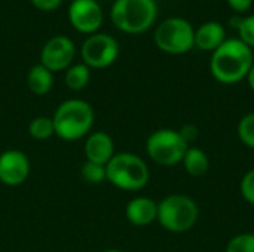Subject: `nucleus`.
Returning <instances> with one entry per match:
<instances>
[{"label":"nucleus","mask_w":254,"mask_h":252,"mask_svg":"<svg viewBox=\"0 0 254 252\" xmlns=\"http://www.w3.org/2000/svg\"><path fill=\"white\" fill-rule=\"evenodd\" d=\"M254 62L253 49L241 39H226L211 55L213 77L223 85H234L247 77Z\"/></svg>","instance_id":"f257e3e1"},{"label":"nucleus","mask_w":254,"mask_h":252,"mask_svg":"<svg viewBox=\"0 0 254 252\" xmlns=\"http://www.w3.org/2000/svg\"><path fill=\"white\" fill-rule=\"evenodd\" d=\"M52 120L58 138L64 141H77L91 134L95 113L83 100H67L57 107Z\"/></svg>","instance_id":"f03ea898"},{"label":"nucleus","mask_w":254,"mask_h":252,"mask_svg":"<svg viewBox=\"0 0 254 252\" xmlns=\"http://www.w3.org/2000/svg\"><path fill=\"white\" fill-rule=\"evenodd\" d=\"M150 171L147 163L134 153H116L106 165V181L125 190L137 192L147 186Z\"/></svg>","instance_id":"7ed1b4c3"},{"label":"nucleus","mask_w":254,"mask_h":252,"mask_svg":"<svg viewBox=\"0 0 254 252\" xmlns=\"http://www.w3.org/2000/svg\"><path fill=\"white\" fill-rule=\"evenodd\" d=\"M199 220L198 203L186 195H168L158 202V218L161 227L171 233H186Z\"/></svg>","instance_id":"20e7f679"},{"label":"nucleus","mask_w":254,"mask_h":252,"mask_svg":"<svg viewBox=\"0 0 254 252\" xmlns=\"http://www.w3.org/2000/svg\"><path fill=\"white\" fill-rule=\"evenodd\" d=\"M156 13L155 0H116L112 7V21L125 33L138 34L152 27Z\"/></svg>","instance_id":"39448f33"},{"label":"nucleus","mask_w":254,"mask_h":252,"mask_svg":"<svg viewBox=\"0 0 254 252\" xmlns=\"http://www.w3.org/2000/svg\"><path fill=\"white\" fill-rule=\"evenodd\" d=\"M189 144L179 131L162 128L153 131L146 140L147 156L159 166H174L182 163Z\"/></svg>","instance_id":"423d86ee"},{"label":"nucleus","mask_w":254,"mask_h":252,"mask_svg":"<svg viewBox=\"0 0 254 252\" xmlns=\"http://www.w3.org/2000/svg\"><path fill=\"white\" fill-rule=\"evenodd\" d=\"M155 43L165 53L183 55L195 46V28L185 18H167L155 31Z\"/></svg>","instance_id":"0eeeda50"},{"label":"nucleus","mask_w":254,"mask_h":252,"mask_svg":"<svg viewBox=\"0 0 254 252\" xmlns=\"http://www.w3.org/2000/svg\"><path fill=\"white\" fill-rule=\"evenodd\" d=\"M118 53V42L109 34H94L82 46L85 65L94 68H106L112 65L116 61Z\"/></svg>","instance_id":"6e6552de"},{"label":"nucleus","mask_w":254,"mask_h":252,"mask_svg":"<svg viewBox=\"0 0 254 252\" xmlns=\"http://www.w3.org/2000/svg\"><path fill=\"white\" fill-rule=\"evenodd\" d=\"M74 43L65 36H55L49 39L40 53V64L51 73L65 70L74 58Z\"/></svg>","instance_id":"1a4fd4ad"},{"label":"nucleus","mask_w":254,"mask_h":252,"mask_svg":"<svg viewBox=\"0 0 254 252\" xmlns=\"http://www.w3.org/2000/svg\"><path fill=\"white\" fill-rule=\"evenodd\" d=\"M30 175V160L19 150H6L0 154V183L16 187L25 183Z\"/></svg>","instance_id":"9d476101"},{"label":"nucleus","mask_w":254,"mask_h":252,"mask_svg":"<svg viewBox=\"0 0 254 252\" xmlns=\"http://www.w3.org/2000/svg\"><path fill=\"white\" fill-rule=\"evenodd\" d=\"M68 16L74 28L82 33H94L103 21L101 7L95 0H74L70 6Z\"/></svg>","instance_id":"9b49d317"},{"label":"nucleus","mask_w":254,"mask_h":252,"mask_svg":"<svg viewBox=\"0 0 254 252\" xmlns=\"http://www.w3.org/2000/svg\"><path fill=\"white\" fill-rule=\"evenodd\" d=\"M85 156L88 162H94L98 165H107L115 153V143L107 132L95 131L86 137L85 141Z\"/></svg>","instance_id":"f8f14e48"},{"label":"nucleus","mask_w":254,"mask_h":252,"mask_svg":"<svg viewBox=\"0 0 254 252\" xmlns=\"http://www.w3.org/2000/svg\"><path fill=\"white\" fill-rule=\"evenodd\" d=\"M125 217L132 226L146 227L158 218V202L147 196H137L128 202Z\"/></svg>","instance_id":"ddd939ff"},{"label":"nucleus","mask_w":254,"mask_h":252,"mask_svg":"<svg viewBox=\"0 0 254 252\" xmlns=\"http://www.w3.org/2000/svg\"><path fill=\"white\" fill-rule=\"evenodd\" d=\"M225 40L226 31L220 22L210 21L202 24L198 30H195V46L199 48L201 50L214 52Z\"/></svg>","instance_id":"4468645a"},{"label":"nucleus","mask_w":254,"mask_h":252,"mask_svg":"<svg viewBox=\"0 0 254 252\" xmlns=\"http://www.w3.org/2000/svg\"><path fill=\"white\" fill-rule=\"evenodd\" d=\"M182 165L190 177H202L210 169V159L202 149L189 146L182 160Z\"/></svg>","instance_id":"2eb2a0df"},{"label":"nucleus","mask_w":254,"mask_h":252,"mask_svg":"<svg viewBox=\"0 0 254 252\" xmlns=\"http://www.w3.org/2000/svg\"><path fill=\"white\" fill-rule=\"evenodd\" d=\"M27 85L30 91L36 95H45L52 89L54 85V77L52 73L43 67L42 64H36L31 67L27 76Z\"/></svg>","instance_id":"dca6fc26"},{"label":"nucleus","mask_w":254,"mask_h":252,"mask_svg":"<svg viewBox=\"0 0 254 252\" xmlns=\"http://www.w3.org/2000/svg\"><path fill=\"white\" fill-rule=\"evenodd\" d=\"M28 134L33 140H37V141H45L51 138L52 135H55L52 117H46V116L34 117L28 125Z\"/></svg>","instance_id":"f3484780"},{"label":"nucleus","mask_w":254,"mask_h":252,"mask_svg":"<svg viewBox=\"0 0 254 252\" xmlns=\"http://www.w3.org/2000/svg\"><path fill=\"white\" fill-rule=\"evenodd\" d=\"M89 79H91V73H89L88 65H85V64H77V65H73V67L67 68L65 85L73 91L83 89L88 85Z\"/></svg>","instance_id":"a211bd4d"},{"label":"nucleus","mask_w":254,"mask_h":252,"mask_svg":"<svg viewBox=\"0 0 254 252\" xmlns=\"http://www.w3.org/2000/svg\"><path fill=\"white\" fill-rule=\"evenodd\" d=\"M237 134L246 147L254 150V113H249L241 117L237 126Z\"/></svg>","instance_id":"6ab92c4d"},{"label":"nucleus","mask_w":254,"mask_h":252,"mask_svg":"<svg viewBox=\"0 0 254 252\" xmlns=\"http://www.w3.org/2000/svg\"><path fill=\"white\" fill-rule=\"evenodd\" d=\"M82 178L89 184H101L106 181V166L94 162H85L80 169Z\"/></svg>","instance_id":"aec40b11"},{"label":"nucleus","mask_w":254,"mask_h":252,"mask_svg":"<svg viewBox=\"0 0 254 252\" xmlns=\"http://www.w3.org/2000/svg\"><path fill=\"white\" fill-rule=\"evenodd\" d=\"M225 252H254V233H240L229 239Z\"/></svg>","instance_id":"412c9836"},{"label":"nucleus","mask_w":254,"mask_h":252,"mask_svg":"<svg viewBox=\"0 0 254 252\" xmlns=\"http://www.w3.org/2000/svg\"><path fill=\"white\" fill-rule=\"evenodd\" d=\"M238 34L247 46H250L252 49L254 48V15H250V16H246L243 18L240 27H238Z\"/></svg>","instance_id":"4be33fe9"},{"label":"nucleus","mask_w":254,"mask_h":252,"mask_svg":"<svg viewBox=\"0 0 254 252\" xmlns=\"http://www.w3.org/2000/svg\"><path fill=\"white\" fill-rule=\"evenodd\" d=\"M240 193L246 202L254 205V169H250L244 174L240 183Z\"/></svg>","instance_id":"5701e85b"},{"label":"nucleus","mask_w":254,"mask_h":252,"mask_svg":"<svg viewBox=\"0 0 254 252\" xmlns=\"http://www.w3.org/2000/svg\"><path fill=\"white\" fill-rule=\"evenodd\" d=\"M179 132H180V135L183 137V140H185L188 144H190V143L196 141V138H198V135H199L198 128H196L195 125H192V123H186V125H183V126L179 129Z\"/></svg>","instance_id":"b1692460"},{"label":"nucleus","mask_w":254,"mask_h":252,"mask_svg":"<svg viewBox=\"0 0 254 252\" xmlns=\"http://www.w3.org/2000/svg\"><path fill=\"white\" fill-rule=\"evenodd\" d=\"M226 1H228L229 7L232 10H235L237 13L247 12L252 7V4H253V0H226Z\"/></svg>","instance_id":"393cba45"},{"label":"nucleus","mask_w":254,"mask_h":252,"mask_svg":"<svg viewBox=\"0 0 254 252\" xmlns=\"http://www.w3.org/2000/svg\"><path fill=\"white\" fill-rule=\"evenodd\" d=\"M33 4L42 10H52L55 7H58V4L61 3V0H31Z\"/></svg>","instance_id":"a878e982"},{"label":"nucleus","mask_w":254,"mask_h":252,"mask_svg":"<svg viewBox=\"0 0 254 252\" xmlns=\"http://www.w3.org/2000/svg\"><path fill=\"white\" fill-rule=\"evenodd\" d=\"M247 83H249V86H250V89L254 92V62L253 65H252V68H250V71H249V74H247Z\"/></svg>","instance_id":"bb28decb"},{"label":"nucleus","mask_w":254,"mask_h":252,"mask_svg":"<svg viewBox=\"0 0 254 252\" xmlns=\"http://www.w3.org/2000/svg\"><path fill=\"white\" fill-rule=\"evenodd\" d=\"M241 21H243V18H241V16H238V15H237V16H232V18H231V21H229V25H231V27H234L235 30H238V27H240Z\"/></svg>","instance_id":"cd10ccee"},{"label":"nucleus","mask_w":254,"mask_h":252,"mask_svg":"<svg viewBox=\"0 0 254 252\" xmlns=\"http://www.w3.org/2000/svg\"><path fill=\"white\" fill-rule=\"evenodd\" d=\"M104 252H124V251H121V250H107V251H104Z\"/></svg>","instance_id":"c85d7f7f"},{"label":"nucleus","mask_w":254,"mask_h":252,"mask_svg":"<svg viewBox=\"0 0 254 252\" xmlns=\"http://www.w3.org/2000/svg\"><path fill=\"white\" fill-rule=\"evenodd\" d=\"M253 3H254V0H253Z\"/></svg>","instance_id":"c756f323"}]
</instances>
